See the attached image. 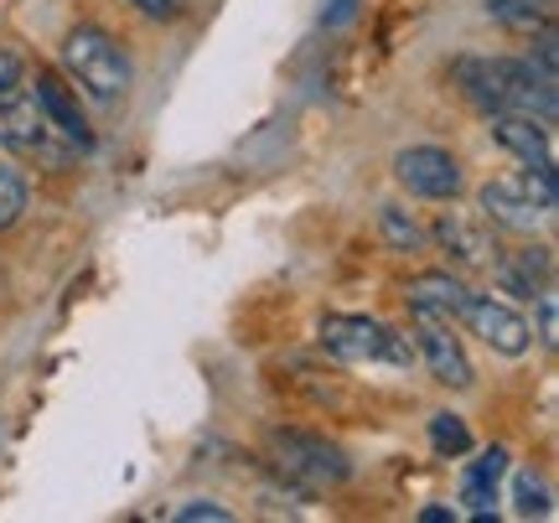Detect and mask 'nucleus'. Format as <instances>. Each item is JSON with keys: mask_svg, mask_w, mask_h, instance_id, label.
I'll use <instances>...</instances> for the list:
<instances>
[{"mask_svg": "<svg viewBox=\"0 0 559 523\" xmlns=\"http://www.w3.org/2000/svg\"><path fill=\"white\" fill-rule=\"evenodd\" d=\"M436 239H440V249H445L456 264H466V270L498 260V243L487 234V223L466 218V213H445V218L436 223Z\"/></svg>", "mask_w": 559, "mask_h": 523, "instance_id": "obj_13", "label": "nucleus"}, {"mask_svg": "<svg viewBox=\"0 0 559 523\" xmlns=\"http://www.w3.org/2000/svg\"><path fill=\"white\" fill-rule=\"evenodd\" d=\"M451 83L456 94L481 115H539L555 124V79H544L528 58H502V52H466L451 62Z\"/></svg>", "mask_w": 559, "mask_h": 523, "instance_id": "obj_1", "label": "nucleus"}, {"mask_svg": "<svg viewBox=\"0 0 559 523\" xmlns=\"http://www.w3.org/2000/svg\"><path fill=\"white\" fill-rule=\"evenodd\" d=\"M358 5H362V0H326L321 21H326V26H347V21L358 16Z\"/></svg>", "mask_w": 559, "mask_h": 523, "instance_id": "obj_24", "label": "nucleus"}, {"mask_svg": "<svg viewBox=\"0 0 559 523\" xmlns=\"http://www.w3.org/2000/svg\"><path fill=\"white\" fill-rule=\"evenodd\" d=\"M32 99H37V109L47 115V124H52L73 151H94V130H88V120H83L79 94H73L58 73H47V68H41L37 83H32Z\"/></svg>", "mask_w": 559, "mask_h": 523, "instance_id": "obj_11", "label": "nucleus"}, {"mask_svg": "<svg viewBox=\"0 0 559 523\" xmlns=\"http://www.w3.org/2000/svg\"><path fill=\"white\" fill-rule=\"evenodd\" d=\"M62 68H68V79L79 83L83 94L94 104H120L130 94V79H135V68H130V52H124L120 41L109 37L104 26H73L68 37H62Z\"/></svg>", "mask_w": 559, "mask_h": 523, "instance_id": "obj_2", "label": "nucleus"}, {"mask_svg": "<svg viewBox=\"0 0 559 523\" xmlns=\"http://www.w3.org/2000/svg\"><path fill=\"white\" fill-rule=\"evenodd\" d=\"M383 239L394 243V249H419L425 243V228L415 218H404L400 207H383Z\"/></svg>", "mask_w": 559, "mask_h": 523, "instance_id": "obj_19", "label": "nucleus"}, {"mask_svg": "<svg viewBox=\"0 0 559 523\" xmlns=\"http://www.w3.org/2000/svg\"><path fill=\"white\" fill-rule=\"evenodd\" d=\"M26 198H32V192H26V177H21L16 166L0 156V234L21 223V213H26Z\"/></svg>", "mask_w": 559, "mask_h": 523, "instance_id": "obj_16", "label": "nucleus"}, {"mask_svg": "<svg viewBox=\"0 0 559 523\" xmlns=\"http://www.w3.org/2000/svg\"><path fill=\"white\" fill-rule=\"evenodd\" d=\"M321 347L332 353V358L353 362H389V368H415V343L394 332V326L373 322V317H321Z\"/></svg>", "mask_w": 559, "mask_h": 523, "instance_id": "obj_4", "label": "nucleus"}, {"mask_svg": "<svg viewBox=\"0 0 559 523\" xmlns=\"http://www.w3.org/2000/svg\"><path fill=\"white\" fill-rule=\"evenodd\" d=\"M21 73H26V62H21L16 52H5V47H0V94L21 88Z\"/></svg>", "mask_w": 559, "mask_h": 523, "instance_id": "obj_23", "label": "nucleus"}, {"mask_svg": "<svg viewBox=\"0 0 559 523\" xmlns=\"http://www.w3.org/2000/svg\"><path fill=\"white\" fill-rule=\"evenodd\" d=\"M487 5V16L498 21V26H508V32H539V26H549V0H481Z\"/></svg>", "mask_w": 559, "mask_h": 523, "instance_id": "obj_15", "label": "nucleus"}, {"mask_svg": "<svg viewBox=\"0 0 559 523\" xmlns=\"http://www.w3.org/2000/svg\"><path fill=\"white\" fill-rule=\"evenodd\" d=\"M487 120H492L498 145L519 156L528 177L555 181V135H549V120H539V115H519V109H502V115H487Z\"/></svg>", "mask_w": 559, "mask_h": 523, "instance_id": "obj_7", "label": "nucleus"}, {"mask_svg": "<svg viewBox=\"0 0 559 523\" xmlns=\"http://www.w3.org/2000/svg\"><path fill=\"white\" fill-rule=\"evenodd\" d=\"M559 202V181H539V177H498L481 187V213L498 223V228H513V234H534L549 223Z\"/></svg>", "mask_w": 559, "mask_h": 523, "instance_id": "obj_5", "label": "nucleus"}, {"mask_svg": "<svg viewBox=\"0 0 559 523\" xmlns=\"http://www.w3.org/2000/svg\"><path fill=\"white\" fill-rule=\"evenodd\" d=\"M171 519H177V523H228L234 513H228L223 503H213V498H192V503L177 508Z\"/></svg>", "mask_w": 559, "mask_h": 523, "instance_id": "obj_20", "label": "nucleus"}, {"mask_svg": "<svg viewBox=\"0 0 559 523\" xmlns=\"http://www.w3.org/2000/svg\"><path fill=\"white\" fill-rule=\"evenodd\" d=\"M394 177H400L404 192H415V198H430V202H445L461 192V162L451 151H440V145H409L394 156Z\"/></svg>", "mask_w": 559, "mask_h": 523, "instance_id": "obj_8", "label": "nucleus"}, {"mask_svg": "<svg viewBox=\"0 0 559 523\" xmlns=\"http://www.w3.org/2000/svg\"><path fill=\"white\" fill-rule=\"evenodd\" d=\"M456 317L472 326V332H477L492 353H502V358H523V353H528V343H534V326L523 322L513 306L492 301V296H466Z\"/></svg>", "mask_w": 559, "mask_h": 523, "instance_id": "obj_9", "label": "nucleus"}, {"mask_svg": "<svg viewBox=\"0 0 559 523\" xmlns=\"http://www.w3.org/2000/svg\"><path fill=\"white\" fill-rule=\"evenodd\" d=\"M130 5H135L145 21H181L192 0H130Z\"/></svg>", "mask_w": 559, "mask_h": 523, "instance_id": "obj_21", "label": "nucleus"}, {"mask_svg": "<svg viewBox=\"0 0 559 523\" xmlns=\"http://www.w3.org/2000/svg\"><path fill=\"white\" fill-rule=\"evenodd\" d=\"M502 472H508V451L492 445L481 462H472L466 472V483H461V503L472 508V519H492V503H498V483Z\"/></svg>", "mask_w": 559, "mask_h": 523, "instance_id": "obj_14", "label": "nucleus"}, {"mask_svg": "<svg viewBox=\"0 0 559 523\" xmlns=\"http://www.w3.org/2000/svg\"><path fill=\"white\" fill-rule=\"evenodd\" d=\"M415 353L425 358L430 379L445 383V389H466L472 383V362H466V347L451 332V322L440 317H415Z\"/></svg>", "mask_w": 559, "mask_h": 523, "instance_id": "obj_10", "label": "nucleus"}, {"mask_svg": "<svg viewBox=\"0 0 559 523\" xmlns=\"http://www.w3.org/2000/svg\"><path fill=\"white\" fill-rule=\"evenodd\" d=\"M466 296H472V290H466L451 270H425V275H415V281L404 285L409 311H415V317H440V322H456V311Z\"/></svg>", "mask_w": 559, "mask_h": 523, "instance_id": "obj_12", "label": "nucleus"}, {"mask_svg": "<svg viewBox=\"0 0 559 523\" xmlns=\"http://www.w3.org/2000/svg\"><path fill=\"white\" fill-rule=\"evenodd\" d=\"M0 151L37 156V162H47V166L73 162V145L47 124V115L37 109V99H21L16 88H11V94H0Z\"/></svg>", "mask_w": 559, "mask_h": 523, "instance_id": "obj_6", "label": "nucleus"}, {"mask_svg": "<svg viewBox=\"0 0 559 523\" xmlns=\"http://www.w3.org/2000/svg\"><path fill=\"white\" fill-rule=\"evenodd\" d=\"M513 498H519V519H549V513H555V503H549V487H544L534 472H519Z\"/></svg>", "mask_w": 559, "mask_h": 523, "instance_id": "obj_18", "label": "nucleus"}, {"mask_svg": "<svg viewBox=\"0 0 559 523\" xmlns=\"http://www.w3.org/2000/svg\"><path fill=\"white\" fill-rule=\"evenodd\" d=\"M430 445H436L440 456H466L472 451V430H466V420L461 415H430Z\"/></svg>", "mask_w": 559, "mask_h": 523, "instance_id": "obj_17", "label": "nucleus"}, {"mask_svg": "<svg viewBox=\"0 0 559 523\" xmlns=\"http://www.w3.org/2000/svg\"><path fill=\"white\" fill-rule=\"evenodd\" d=\"M555 332H559V326H555V290L544 285V290H539V343L555 347V343H559Z\"/></svg>", "mask_w": 559, "mask_h": 523, "instance_id": "obj_22", "label": "nucleus"}, {"mask_svg": "<svg viewBox=\"0 0 559 523\" xmlns=\"http://www.w3.org/2000/svg\"><path fill=\"white\" fill-rule=\"evenodd\" d=\"M270 466L300 492H326L353 477V462L342 456V445L311 436V430H270Z\"/></svg>", "mask_w": 559, "mask_h": 523, "instance_id": "obj_3", "label": "nucleus"}, {"mask_svg": "<svg viewBox=\"0 0 559 523\" xmlns=\"http://www.w3.org/2000/svg\"><path fill=\"white\" fill-rule=\"evenodd\" d=\"M419 523H456L451 508H419Z\"/></svg>", "mask_w": 559, "mask_h": 523, "instance_id": "obj_25", "label": "nucleus"}]
</instances>
